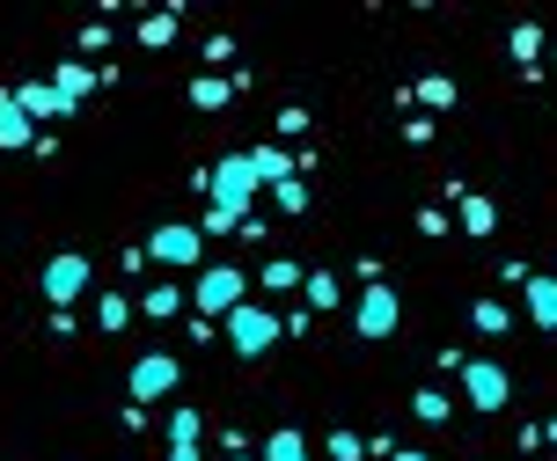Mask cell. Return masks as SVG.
<instances>
[{
    "label": "cell",
    "mask_w": 557,
    "mask_h": 461,
    "mask_svg": "<svg viewBox=\"0 0 557 461\" xmlns=\"http://www.w3.org/2000/svg\"><path fill=\"white\" fill-rule=\"evenodd\" d=\"M227 345H235L243 359H264L278 345V315H272V308H257V300H243V308L227 315Z\"/></svg>",
    "instance_id": "1"
},
{
    "label": "cell",
    "mask_w": 557,
    "mask_h": 461,
    "mask_svg": "<svg viewBox=\"0 0 557 461\" xmlns=\"http://www.w3.org/2000/svg\"><path fill=\"white\" fill-rule=\"evenodd\" d=\"M243 294H250V278L235 272V264H213V272H198V286H191L198 315H235V308H243Z\"/></svg>",
    "instance_id": "2"
},
{
    "label": "cell",
    "mask_w": 557,
    "mask_h": 461,
    "mask_svg": "<svg viewBox=\"0 0 557 461\" xmlns=\"http://www.w3.org/2000/svg\"><path fill=\"white\" fill-rule=\"evenodd\" d=\"M250 198H257V169H250V154H221V162H213V205H227V213L250 220Z\"/></svg>",
    "instance_id": "3"
},
{
    "label": "cell",
    "mask_w": 557,
    "mask_h": 461,
    "mask_svg": "<svg viewBox=\"0 0 557 461\" xmlns=\"http://www.w3.org/2000/svg\"><path fill=\"white\" fill-rule=\"evenodd\" d=\"M462 396H470V410H506L513 381H506L499 359H462Z\"/></svg>",
    "instance_id": "4"
},
{
    "label": "cell",
    "mask_w": 557,
    "mask_h": 461,
    "mask_svg": "<svg viewBox=\"0 0 557 461\" xmlns=\"http://www.w3.org/2000/svg\"><path fill=\"white\" fill-rule=\"evenodd\" d=\"M396 315H404V300H396V286H367L360 294V315H352V329H360L367 345H382V337H396Z\"/></svg>",
    "instance_id": "5"
},
{
    "label": "cell",
    "mask_w": 557,
    "mask_h": 461,
    "mask_svg": "<svg viewBox=\"0 0 557 461\" xmlns=\"http://www.w3.org/2000/svg\"><path fill=\"white\" fill-rule=\"evenodd\" d=\"M198 249H206V235H198V227H154V235H147V257H154V264H169V272H191Z\"/></svg>",
    "instance_id": "6"
},
{
    "label": "cell",
    "mask_w": 557,
    "mask_h": 461,
    "mask_svg": "<svg viewBox=\"0 0 557 461\" xmlns=\"http://www.w3.org/2000/svg\"><path fill=\"white\" fill-rule=\"evenodd\" d=\"M82 286H88V257H74V249H66V257H52V264H45V300H52V308L82 300Z\"/></svg>",
    "instance_id": "7"
},
{
    "label": "cell",
    "mask_w": 557,
    "mask_h": 461,
    "mask_svg": "<svg viewBox=\"0 0 557 461\" xmlns=\"http://www.w3.org/2000/svg\"><path fill=\"white\" fill-rule=\"evenodd\" d=\"M169 388H176V359H169V352H147L133 366V403H162Z\"/></svg>",
    "instance_id": "8"
},
{
    "label": "cell",
    "mask_w": 557,
    "mask_h": 461,
    "mask_svg": "<svg viewBox=\"0 0 557 461\" xmlns=\"http://www.w3.org/2000/svg\"><path fill=\"white\" fill-rule=\"evenodd\" d=\"M529 323L557 329V272H529Z\"/></svg>",
    "instance_id": "9"
},
{
    "label": "cell",
    "mask_w": 557,
    "mask_h": 461,
    "mask_svg": "<svg viewBox=\"0 0 557 461\" xmlns=\"http://www.w3.org/2000/svg\"><path fill=\"white\" fill-rule=\"evenodd\" d=\"M15 103L29 110V125H37V117H66V110H74L52 82H23V88H15Z\"/></svg>",
    "instance_id": "10"
},
{
    "label": "cell",
    "mask_w": 557,
    "mask_h": 461,
    "mask_svg": "<svg viewBox=\"0 0 557 461\" xmlns=\"http://www.w3.org/2000/svg\"><path fill=\"white\" fill-rule=\"evenodd\" d=\"M29 133H37V125H29V110L15 103V88H0V147H29Z\"/></svg>",
    "instance_id": "11"
},
{
    "label": "cell",
    "mask_w": 557,
    "mask_h": 461,
    "mask_svg": "<svg viewBox=\"0 0 557 461\" xmlns=\"http://www.w3.org/2000/svg\"><path fill=\"white\" fill-rule=\"evenodd\" d=\"M250 169H257V184H286L301 162H294L286 147H250Z\"/></svg>",
    "instance_id": "12"
},
{
    "label": "cell",
    "mask_w": 557,
    "mask_h": 461,
    "mask_svg": "<svg viewBox=\"0 0 557 461\" xmlns=\"http://www.w3.org/2000/svg\"><path fill=\"white\" fill-rule=\"evenodd\" d=\"M492 227H499V205L476 198V190H462V235H492Z\"/></svg>",
    "instance_id": "13"
},
{
    "label": "cell",
    "mask_w": 557,
    "mask_h": 461,
    "mask_svg": "<svg viewBox=\"0 0 557 461\" xmlns=\"http://www.w3.org/2000/svg\"><path fill=\"white\" fill-rule=\"evenodd\" d=\"M264 461H308V439L294 433V425H278V433L264 439Z\"/></svg>",
    "instance_id": "14"
},
{
    "label": "cell",
    "mask_w": 557,
    "mask_h": 461,
    "mask_svg": "<svg viewBox=\"0 0 557 461\" xmlns=\"http://www.w3.org/2000/svg\"><path fill=\"white\" fill-rule=\"evenodd\" d=\"M52 88H59V96H66V103H82L88 88H96V74H88V66H74V59H66V66H59V74H52Z\"/></svg>",
    "instance_id": "15"
},
{
    "label": "cell",
    "mask_w": 557,
    "mask_h": 461,
    "mask_svg": "<svg viewBox=\"0 0 557 461\" xmlns=\"http://www.w3.org/2000/svg\"><path fill=\"white\" fill-rule=\"evenodd\" d=\"M301 264H286V257H272V264H264V278H257V286H272V294H294V286H301Z\"/></svg>",
    "instance_id": "16"
},
{
    "label": "cell",
    "mask_w": 557,
    "mask_h": 461,
    "mask_svg": "<svg viewBox=\"0 0 557 461\" xmlns=\"http://www.w3.org/2000/svg\"><path fill=\"white\" fill-rule=\"evenodd\" d=\"M301 294H308V308H337V278H331V272H308Z\"/></svg>",
    "instance_id": "17"
},
{
    "label": "cell",
    "mask_w": 557,
    "mask_h": 461,
    "mask_svg": "<svg viewBox=\"0 0 557 461\" xmlns=\"http://www.w3.org/2000/svg\"><path fill=\"white\" fill-rule=\"evenodd\" d=\"M506 323H513L506 300H476V329H484V337H506Z\"/></svg>",
    "instance_id": "18"
},
{
    "label": "cell",
    "mask_w": 557,
    "mask_h": 461,
    "mask_svg": "<svg viewBox=\"0 0 557 461\" xmlns=\"http://www.w3.org/2000/svg\"><path fill=\"white\" fill-rule=\"evenodd\" d=\"M139 308H147V315H154V323H169V315H176V308H184V294H176V286H154V294L139 300Z\"/></svg>",
    "instance_id": "19"
},
{
    "label": "cell",
    "mask_w": 557,
    "mask_h": 461,
    "mask_svg": "<svg viewBox=\"0 0 557 461\" xmlns=\"http://www.w3.org/2000/svg\"><path fill=\"white\" fill-rule=\"evenodd\" d=\"M411 410L425 418V425H447V396H441V388H418V396H411Z\"/></svg>",
    "instance_id": "20"
},
{
    "label": "cell",
    "mask_w": 557,
    "mask_h": 461,
    "mask_svg": "<svg viewBox=\"0 0 557 461\" xmlns=\"http://www.w3.org/2000/svg\"><path fill=\"white\" fill-rule=\"evenodd\" d=\"M272 198H278V213H301V205H308V184H301V176H286V184H272Z\"/></svg>",
    "instance_id": "21"
},
{
    "label": "cell",
    "mask_w": 557,
    "mask_h": 461,
    "mask_svg": "<svg viewBox=\"0 0 557 461\" xmlns=\"http://www.w3.org/2000/svg\"><path fill=\"white\" fill-rule=\"evenodd\" d=\"M125 315H133V308H125L117 294H103V308H96V329H125Z\"/></svg>",
    "instance_id": "22"
},
{
    "label": "cell",
    "mask_w": 557,
    "mask_h": 461,
    "mask_svg": "<svg viewBox=\"0 0 557 461\" xmlns=\"http://www.w3.org/2000/svg\"><path fill=\"white\" fill-rule=\"evenodd\" d=\"M191 103H198V110H221V103H227V88L206 74V82H191Z\"/></svg>",
    "instance_id": "23"
},
{
    "label": "cell",
    "mask_w": 557,
    "mask_h": 461,
    "mask_svg": "<svg viewBox=\"0 0 557 461\" xmlns=\"http://www.w3.org/2000/svg\"><path fill=\"white\" fill-rule=\"evenodd\" d=\"M360 454H367L360 433H331V461H360Z\"/></svg>",
    "instance_id": "24"
},
{
    "label": "cell",
    "mask_w": 557,
    "mask_h": 461,
    "mask_svg": "<svg viewBox=\"0 0 557 461\" xmlns=\"http://www.w3.org/2000/svg\"><path fill=\"white\" fill-rule=\"evenodd\" d=\"M535 45H543V29H535V23H521V29H513V59H529Z\"/></svg>",
    "instance_id": "25"
},
{
    "label": "cell",
    "mask_w": 557,
    "mask_h": 461,
    "mask_svg": "<svg viewBox=\"0 0 557 461\" xmlns=\"http://www.w3.org/2000/svg\"><path fill=\"white\" fill-rule=\"evenodd\" d=\"M169 439H198V410H176L169 418Z\"/></svg>",
    "instance_id": "26"
},
{
    "label": "cell",
    "mask_w": 557,
    "mask_h": 461,
    "mask_svg": "<svg viewBox=\"0 0 557 461\" xmlns=\"http://www.w3.org/2000/svg\"><path fill=\"white\" fill-rule=\"evenodd\" d=\"M169 461H198V439H169Z\"/></svg>",
    "instance_id": "27"
},
{
    "label": "cell",
    "mask_w": 557,
    "mask_h": 461,
    "mask_svg": "<svg viewBox=\"0 0 557 461\" xmlns=\"http://www.w3.org/2000/svg\"><path fill=\"white\" fill-rule=\"evenodd\" d=\"M543 439H550V447H557V418H550V425H543Z\"/></svg>",
    "instance_id": "28"
},
{
    "label": "cell",
    "mask_w": 557,
    "mask_h": 461,
    "mask_svg": "<svg viewBox=\"0 0 557 461\" xmlns=\"http://www.w3.org/2000/svg\"><path fill=\"white\" fill-rule=\"evenodd\" d=\"M389 461H433V454H389Z\"/></svg>",
    "instance_id": "29"
}]
</instances>
